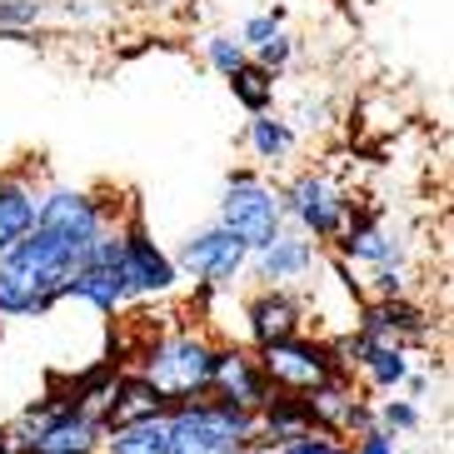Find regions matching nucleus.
<instances>
[{
  "label": "nucleus",
  "instance_id": "6e6552de",
  "mask_svg": "<svg viewBox=\"0 0 454 454\" xmlns=\"http://www.w3.org/2000/svg\"><path fill=\"white\" fill-rule=\"evenodd\" d=\"M121 275L130 285V294H170L175 280H180V270L175 260L160 250V245L150 240V230L135 220V225L121 230Z\"/></svg>",
  "mask_w": 454,
  "mask_h": 454
},
{
  "label": "nucleus",
  "instance_id": "20e7f679",
  "mask_svg": "<svg viewBox=\"0 0 454 454\" xmlns=\"http://www.w3.org/2000/svg\"><path fill=\"white\" fill-rule=\"evenodd\" d=\"M254 360H260V374L270 380V389H285V395H309L340 370L330 340H309L305 330L290 334V340H275V345H260Z\"/></svg>",
  "mask_w": 454,
  "mask_h": 454
},
{
  "label": "nucleus",
  "instance_id": "412c9836",
  "mask_svg": "<svg viewBox=\"0 0 454 454\" xmlns=\"http://www.w3.org/2000/svg\"><path fill=\"white\" fill-rule=\"evenodd\" d=\"M205 60H210L220 75H235L250 55H245V45L235 41V35H210V41H205Z\"/></svg>",
  "mask_w": 454,
  "mask_h": 454
},
{
  "label": "nucleus",
  "instance_id": "f257e3e1",
  "mask_svg": "<svg viewBox=\"0 0 454 454\" xmlns=\"http://www.w3.org/2000/svg\"><path fill=\"white\" fill-rule=\"evenodd\" d=\"M170 429V454H245L254 444V410L230 404L220 395L180 400L165 410Z\"/></svg>",
  "mask_w": 454,
  "mask_h": 454
},
{
  "label": "nucleus",
  "instance_id": "0eeeda50",
  "mask_svg": "<svg viewBox=\"0 0 454 454\" xmlns=\"http://www.w3.org/2000/svg\"><path fill=\"white\" fill-rule=\"evenodd\" d=\"M35 225H45V230H55V235H66L70 245L90 250L95 235L110 225V215H106V205L95 200L90 190L55 185V190H45L41 200H35Z\"/></svg>",
  "mask_w": 454,
  "mask_h": 454
},
{
  "label": "nucleus",
  "instance_id": "c85d7f7f",
  "mask_svg": "<svg viewBox=\"0 0 454 454\" xmlns=\"http://www.w3.org/2000/svg\"><path fill=\"white\" fill-rule=\"evenodd\" d=\"M0 334H5V320H0Z\"/></svg>",
  "mask_w": 454,
  "mask_h": 454
},
{
  "label": "nucleus",
  "instance_id": "b1692460",
  "mask_svg": "<svg viewBox=\"0 0 454 454\" xmlns=\"http://www.w3.org/2000/svg\"><path fill=\"white\" fill-rule=\"evenodd\" d=\"M280 20H285L280 11H270V15H250V20L240 26V45H245V51H254L260 41H270V35L280 30Z\"/></svg>",
  "mask_w": 454,
  "mask_h": 454
},
{
  "label": "nucleus",
  "instance_id": "39448f33",
  "mask_svg": "<svg viewBox=\"0 0 454 454\" xmlns=\"http://www.w3.org/2000/svg\"><path fill=\"white\" fill-rule=\"evenodd\" d=\"M280 215L300 225L309 240H334L349 225V195L334 185L330 175H300L290 190H280Z\"/></svg>",
  "mask_w": 454,
  "mask_h": 454
},
{
  "label": "nucleus",
  "instance_id": "a878e982",
  "mask_svg": "<svg viewBox=\"0 0 454 454\" xmlns=\"http://www.w3.org/2000/svg\"><path fill=\"white\" fill-rule=\"evenodd\" d=\"M345 454H400V444H395V434H389V429L370 425L364 434H355V450H345Z\"/></svg>",
  "mask_w": 454,
  "mask_h": 454
},
{
  "label": "nucleus",
  "instance_id": "bb28decb",
  "mask_svg": "<svg viewBox=\"0 0 454 454\" xmlns=\"http://www.w3.org/2000/svg\"><path fill=\"white\" fill-rule=\"evenodd\" d=\"M294 121L305 125V130H320V125H325V106H320V100H300Z\"/></svg>",
  "mask_w": 454,
  "mask_h": 454
},
{
  "label": "nucleus",
  "instance_id": "4468645a",
  "mask_svg": "<svg viewBox=\"0 0 454 454\" xmlns=\"http://www.w3.org/2000/svg\"><path fill=\"white\" fill-rule=\"evenodd\" d=\"M66 300H85V305H95L100 315H121V309L130 305L135 294H130V285H125L121 265H100V260H85V265L70 275Z\"/></svg>",
  "mask_w": 454,
  "mask_h": 454
},
{
  "label": "nucleus",
  "instance_id": "cd10ccee",
  "mask_svg": "<svg viewBox=\"0 0 454 454\" xmlns=\"http://www.w3.org/2000/svg\"><path fill=\"white\" fill-rule=\"evenodd\" d=\"M260 454H280V450H260Z\"/></svg>",
  "mask_w": 454,
  "mask_h": 454
},
{
  "label": "nucleus",
  "instance_id": "7ed1b4c3",
  "mask_svg": "<svg viewBox=\"0 0 454 454\" xmlns=\"http://www.w3.org/2000/svg\"><path fill=\"white\" fill-rule=\"evenodd\" d=\"M220 225L230 235H240L245 250H265L275 235L285 230V215H280V190L260 180L254 170H235L225 180V195H220Z\"/></svg>",
  "mask_w": 454,
  "mask_h": 454
},
{
  "label": "nucleus",
  "instance_id": "aec40b11",
  "mask_svg": "<svg viewBox=\"0 0 454 454\" xmlns=\"http://www.w3.org/2000/svg\"><path fill=\"white\" fill-rule=\"evenodd\" d=\"M280 454H345V444H340V434H330V429H300L294 440L275 444Z\"/></svg>",
  "mask_w": 454,
  "mask_h": 454
},
{
  "label": "nucleus",
  "instance_id": "1a4fd4ad",
  "mask_svg": "<svg viewBox=\"0 0 454 454\" xmlns=\"http://www.w3.org/2000/svg\"><path fill=\"white\" fill-rule=\"evenodd\" d=\"M210 395L245 410H260L270 395V380L260 374V360L240 345H215V374H210Z\"/></svg>",
  "mask_w": 454,
  "mask_h": 454
},
{
  "label": "nucleus",
  "instance_id": "f03ea898",
  "mask_svg": "<svg viewBox=\"0 0 454 454\" xmlns=\"http://www.w3.org/2000/svg\"><path fill=\"white\" fill-rule=\"evenodd\" d=\"M135 370L145 374V380L160 389L170 404L200 400V395H210L215 345L205 340V334H195V330H175V334H160V340L140 345Z\"/></svg>",
  "mask_w": 454,
  "mask_h": 454
},
{
  "label": "nucleus",
  "instance_id": "5701e85b",
  "mask_svg": "<svg viewBox=\"0 0 454 454\" xmlns=\"http://www.w3.org/2000/svg\"><path fill=\"white\" fill-rule=\"evenodd\" d=\"M290 55H294V41L285 35V26H280L270 41L254 45V66H265V70H275V75H280V70L290 66Z\"/></svg>",
  "mask_w": 454,
  "mask_h": 454
},
{
  "label": "nucleus",
  "instance_id": "9b49d317",
  "mask_svg": "<svg viewBox=\"0 0 454 454\" xmlns=\"http://www.w3.org/2000/svg\"><path fill=\"white\" fill-rule=\"evenodd\" d=\"M355 330H364L370 340H385V345H410V340H429V315L410 294H389V300L355 309Z\"/></svg>",
  "mask_w": 454,
  "mask_h": 454
},
{
  "label": "nucleus",
  "instance_id": "ddd939ff",
  "mask_svg": "<svg viewBox=\"0 0 454 454\" xmlns=\"http://www.w3.org/2000/svg\"><path fill=\"white\" fill-rule=\"evenodd\" d=\"M315 260H320V245L309 240V235H285L280 230L265 250H254V275L265 285H290L300 275H309Z\"/></svg>",
  "mask_w": 454,
  "mask_h": 454
},
{
  "label": "nucleus",
  "instance_id": "393cba45",
  "mask_svg": "<svg viewBox=\"0 0 454 454\" xmlns=\"http://www.w3.org/2000/svg\"><path fill=\"white\" fill-rule=\"evenodd\" d=\"M404 290H410V270L404 265H395V260H389V265H374V294H380V300L404 294Z\"/></svg>",
  "mask_w": 454,
  "mask_h": 454
},
{
  "label": "nucleus",
  "instance_id": "dca6fc26",
  "mask_svg": "<svg viewBox=\"0 0 454 454\" xmlns=\"http://www.w3.org/2000/svg\"><path fill=\"white\" fill-rule=\"evenodd\" d=\"M250 150H254V160H265V165L290 160V150H294V130H290V121L270 115V110L250 115Z\"/></svg>",
  "mask_w": 454,
  "mask_h": 454
},
{
  "label": "nucleus",
  "instance_id": "a211bd4d",
  "mask_svg": "<svg viewBox=\"0 0 454 454\" xmlns=\"http://www.w3.org/2000/svg\"><path fill=\"white\" fill-rule=\"evenodd\" d=\"M230 81V90H235V100H240L250 115H260V110H270L275 106V70H265V66H254V60H245L235 75H225Z\"/></svg>",
  "mask_w": 454,
  "mask_h": 454
},
{
  "label": "nucleus",
  "instance_id": "c756f323",
  "mask_svg": "<svg viewBox=\"0 0 454 454\" xmlns=\"http://www.w3.org/2000/svg\"><path fill=\"white\" fill-rule=\"evenodd\" d=\"M160 5H170V0H160Z\"/></svg>",
  "mask_w": 454,
  "mask_h": 454
},
{
  "label": "nucleus",
  "instance_id": "f8f14e48",
  "mask_svg": "<svg viewBox=\"0 0 454 454\" xmlns=\"http://www.w3.org/2000/svg\"><path fill=\"white\" fill-rule=\"evenodd\" d=\"M170 410L160 389L150 385L140 370L130 374H115V385L106 389V400H100V429H121V425H140V419H160Z\"/></svg>",
  "mask_w": 454,
  "mask_h": 454
},
{
  "label": "nucleus",
  "instance_id": "423d86ee",
  "mask_svg": "<svg viewBox=\"0 0 454 454\" xmlns=\"http://www.w3.org/2000/svg\"><path fill=\"white\" fill-rule=\"evenodd\" d=\"M250 265V250H245L240 235H230L220 220L205 230H195L185 240V250H180V265L175 270H185L195 285H215V290H225V285L240 280V270Z\"/></svg>",
  "mask_w": 454,
  "mask_h": 454
},
{
  "label": "nucleus",
  "instance_id": "4be33fe9",
  "mask_svg": "<svg viewBox=\"0 0 454 454\" xmlns=\"http://www.w3.org/2000/svg\"><path fill=\"white\" fill-rule=\"evenodd\" d=\"M374 425L389 429V434H414V429H419V410H414L410 400H385L374 410Z\"/></svg>",
  "mask_w": 454,
  "mask_h": 454
},
{
  "label": "nucleus",
  "instance_id": "f3484780",
  "mask_svg": "<svg viewBox=\"0 0 454 454\" xmlns=\"http://www.w3.org/2000/svg\"><path fill=\"white\" fill-rule=\"evenodd\" d=\"M360 370L370 374L374 389H400L404 374H410V355H404V345H385V340H370L360 355Z\"/></svg>",
  "mask_w": 454,
  "mask_h": 454
},
{
  "label": "nucleus",
  "instance_id": "6ab92c4d",
  "mask_svg": "<svg viewBox=\"0 0 454 454\" xmlns=\"http://www.w3.org/2000/svg\"><path fill=\"white\" fill-rule=\"evenodd\" d=\"M45 15L41 0H0V35L5 41H26V30Z\"/></svg>",
  "mask_w": 454,
  "mask_h": 454
},
{
  "label": "nucleus",
  "instance_id": "2eb2a0df",
  "mask_svg": "<svg viewBox=\"0 0 454 454\" xmlns=\"http://www.w3.org/2000/svg\"><path fill=\"white\" fill-rule=\"evenodd\" d=\"M35 190L20 175H0V250H11L30 225H35Z\"/></svg>",
  "mask_w": 454,
  "mask_h": 454
},
{
  "label": "nucleus",
  "instance_id": "9d476101",
  "mask_svg": "<svg viewBox=\"0 0 454 454\" xmlns=\"http://www.w3.org/2000/svg\"><path fill=\"white\" fill-rule=\"evenodd\" d=\"M245 325H250L254 345H275V340H290V334L305 330V305L290 285H265L245 305Z\"/></svg>",
  "mask_w": 454,
  "mask_h": 454
}]
</instances>
